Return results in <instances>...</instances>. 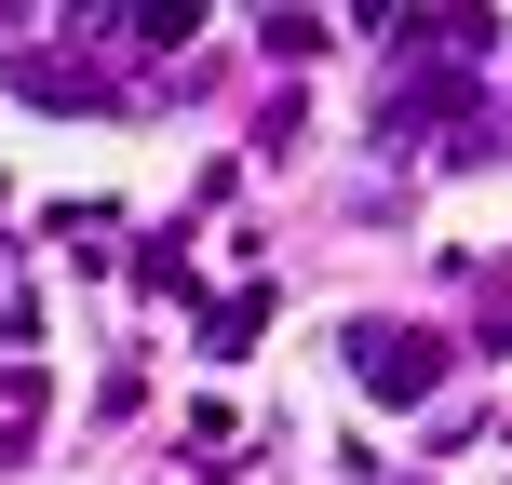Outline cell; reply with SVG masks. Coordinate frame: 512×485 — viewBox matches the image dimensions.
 <instances>
[{
	"mask_svg": "<svg viewBox=\"0 0 512 485\" xmlns=\"http://www.w3.org/2000/svg\"><path fill=\"white\" fill-rule=\"evenodd\" d=\"M351 364H364V391H391V405H405V391H432V378H445V337H378V324H364V337H351Z\"/></svg>",
	"mask_w": 512,
	"mask_h": 485,
	"instance_id": "6da1fadb",
	"label": "cell"
},
{
	"mask_svg": "<svg viewBox=\"0 0 512 485\" xmlns=\"http://www.w3.org/2000/svg\"><path fill=\"white\" fill-rule=\"evenodd\" d=\"M256 324H270V297H216V310H203V351H216V364L256 351Z\"/></svg>",
	"mask_w": 512,
	"mask_h": 485,
	"instance_id": "7a4b0ae2",
	"label": "cell"
}]
</instances>
